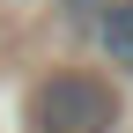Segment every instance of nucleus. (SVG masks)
Returning a JSON list of instances; mask_svg holds the SVG:
<instances>
[{
  "label": "nucleus",
  "instance_id": "nucleus-1",
  "mask_svg": "<svg viewBox=\"0 0 133 133\" xmlns=\"http://www.w3.org/2000/svg\"><path fill=\"white\" fill-rule=\"evenodd\" d=\"M30 126L37 133H111L118 126V96L89 74H52L30 96Z\"/></svg>",
  "mask_w": 133,
  "mask_h": 133
},
{
  "label": "nucleus",
  "instance_id": "nucleus-2",
  "mask_svg": "<svg viewBox=\"0 0 133 133\" xmlns=\"http://www.w3.org/2000/svg\"><path fill=\"white\" fill-rule=\"evenodd\" d=\"M96 44H104L111 66H126V74H133V0H118V8L96 22Z\"/></svg>",
  "mask_w": 133,
  "mask_h": 133
},
{
  "label": "nucleus",
  "instance_id": "nucleus-3",
  "mask_svg": "<svg viewBox=\"0 0 133 133\" xmlns=\"http://www.w3.org/2000/svg\"><path fill=\"white\" fill-rule=\"evenodd\" d=\"M111 8H118V0H66V15H74V22H81V30H96V22H104V15H111Z\"/></svg>",
  "mask_w": 133,
  "mask_h": 133
}]
</instances>
